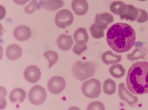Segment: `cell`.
I'll return each instance as SVG.
<instances>
[{"label": "cell", "instance_id": "6da1fadb", "mask_svg": "<svg viewBox=\"0 0 148 110\" xmlns=\"http://www.w3.org/2000/svg\"><path fill=\"white\" fill-rule=\"evenodd\" d=\"M108 43L110 48L118 53L127 52L130 49L136 41V33L130 25L117 23L111 26L106 34Z\"/></svg>", "mask_w": 148, "mask_h": 110}, {"label": "cell", "instance_id": "7a4b0ae2", "mask_svg": "<svg viewBox=\"0 0 148 110\" xmlns=\"http://www.w3.org/2000/svg\"><path fill=\"white\" fill-rule=\"evenodd\" d=\"M128 89L133 93L143 94L148 93V62L138 61L129 69L126 79Z\"/></svg>", "mask_w": 148, "mask_h": 110}, {"label": "cell", "instance_id": "3957f363", "mask_svg": "<svg viewBox=\"0 0 148 110\" xmlns=\"http://www.w3.org/2000/svg\"><path fill=\"white\" fill-rule=\"evenodd\" d=\"M96 69L94 62L90 61L83 62L78 60L73 65L71 72L75 78L82 81L93 76Z\"/></svg>", "mask_w": 148, "mask_h": 110}, {"label": "cell", "instance_id": "277c9868", "mask_svg": "<svg viewBox=\"0 0 148 110\" xmlns=\"http://www.w3.org/2000/svg\"><path fill=\"white\" fill-rule=\"evenodd\" d=\"M82 90L86 97L91 98H97L101 92V83L96 79H91L83 83Z\"/></svg>", "mask_w": 148, "mask_h": 110}, {"label": "cell", "instance_id": "5b68a950", "mask_svg": "<svg viewBox=\"0 0 148 110\" xmlns=\"http://www.w3.org/2000/svg\"><path fill=\"white\" fill-rule=\"evenodd\" d=\"M47 96L45 89L43 87L37 85L33 86L28 94V98L31 102L35 105H39L45 101Z\"/></svg>", "mask_w": 148, "mask_h": 110}, {"label": "cell", "instance_id": "8992f818", "mask_svg": "<svg viewBox=\"0 0 148 110\" xmlns=\"http://www.w3.org/2000/svg\"><path fill=\"white\" fill-rule=\"evenodd\" d=\"M74 17L72 12L67 9H64L56 13L55 21L59 28H64L71 25L73 22Z\"/></svg>", "mask_w": 148, "mask_h": 110}, {"label": "cell", "instance_id": "52a82bcc", "mask_svg": "<svg viewBox=\"0 0 148 110\" xmlns=\"http://www.w3.org/2000/svg\"><path fill=\"white\" fill-rule=\"evenodd\" d=\"M65 81L61 76H55L49 80L47 84L49 91L54 94H58L61 93L65 88Z\"/></svg>", "mask_w": 148, "mask_h": 110}, {"label": "cell", "instance_id": "ba28073f", "mask_svg": "<svg viewBox=\"0 0 148 110\" xmlns=\"http://www.w3.org/2000/svg\"><path fill=\"white\" fill-rule=\"evenodd\" d=\"M119 94L121 99L126 101L131 106H133L138 102V98L127 90L123 83H121L119 85Z\"/></svg>", "mask_w": 148, "mask_h": 110}, {"label": "cell", "instance_id": "9c48e42d", "mask_svg": "<svg viewBox=\"0 0 148 110\" xmlns=\"http://www.w3.org/2000/svg\"><path fill=\"white\" fill-rule=\"evenodd\" d=\"M25 79L29 82L34 83L38 81L40 78L41 72L40 69L35 65L27 67L24 72Z\"/></svg>", "mask_w": 148, "mask_h": 110}, {"label": "cell", "instance_id": "30bf717a", "mask_svg": "<svg viewBox=\"0 0 148 110\" xmlns=\"http://www.w3.org/2000/svg\"><path fill=\"white\" fill-rule=\"evenodd\" d=\"M95 21L97 26L104 31L109 24L113 22L114 17L109 13L105 12L97 15Z\"/></svg>", "mask_w": 148, "mask_h": 110}, {"label": "cell", "instance_id": "8fae6325", "mask_svg": "<svg viewBox=\"0 0 148 110\" xmlns=\"http://www.w3.org/2000/svg\"><path fill=\"white\" fill-rule=\"evenodd\" d=\"M14 36L15 38L20 41H25L29 39L32 35L30 28L25 25L18 26L14 29Z\"/></svg>", "mask_w": 148, "mask_h": 110}, {"label": "cell", "instance_id": "7c38bea8", "mask_svg": "<svg viewBox=\"0 0 148 110\" xmlns=\"http://www.w3.org/2000/svg\"><path fill=\"white\" fill-rule=\"evenodd\" d=\"M71 8L75 13L79 15H83L87 12L88 4L86 0H73Z\"/></svg>", "mask_w": 148, "mask_h": 110}, {"label": "cell", "instance_id": "4fadbf2b", "mask_svg": "<svg viewBox=\"0 0 148 110\" xmlns=\"http://www.w3.org/2000/svg\"><path fill=\"white\" fill-rule=\"evenodd\" d=\"M42 8L47 11H54L63 7L64 2L62 0H39Z\"/></svg>", "mask_w": 148, "mask_h": 110}, {"label": "cell", "instance_id": "5bb4252c", "mask_svg": "<svg viewBox=\"0 0 148 110\" xmlns=\"http://www.w3.org/2000/svg\"><path fill=\"white\" fill-rule=\"evenodd\" d=\"M57 42L60 49L64 51L70 50L73 43L71 35L64 34L60 35L58 37Z\"/></svg>", "mask_w": 148, "mask_h": 110}, {"label": "cell", "instance_id": "9a60e30c", "mask_svg": "<svg viewBox=\"0 0 148 110\" xmlns=\"http://www.w3.org/2000/svg\"><path fill=\"white\" fill-rule=\"evenodd\" d=\"M127 11L123 14L120 16V18L131 21H137L140 15L139 8H136L132 5L127 4Z\"/></svg>", "mask_w": 148, "mask_h": 110}, {"label": "cell", "instance_id": "2e32d148", "mask_svg": "<svg viewBox=\"0 0 148 110\" xmlns=\"http://www.w3.org/2000/svg\"><path fill=\"white\" fill-rule=\"evenodd\" d=\"M22 53V51L21 47L16 44H13L7 47L5 54L9 59L15 60L20 58Z\"/></svg>", "mask_w": 148, "mask_h": 110}, {"label": "cell", "instance_id": "e0dca14e", "mask_svg": "<svg viewBox=\"0 0 148 110\" xmlns=\"http://www.w3.org/2000/svg\"><path fill=\"white\" fill-rule=\"evenodd\" d=\"M73 37L76 43L82 46L86 45L89 38L86 29L82 27L79 28L75 31Z\"/></svg>", "mask_w": 148, "mask_h": 110}, {"label": "cell", "instance_id": "ac0fdd59", "mask_svg": "<svg viewBox=\"0 0 148 110\" xmlns=\"http://www.w3.org/2000/svg\"><path fill=\"white\" fill-rule=\"evenodd\" d=\"M26 95L25 92L21 88H16L10 93L9 99L10 101L14 103H21L25 100Z\"/></svg>", "mask_w": 148, "mask_h": 110}, {"label": "cell", "instance_id": "d6986e66", "mask_svg": "<svg viewBox=\"0 0 148 110\" xmlns=\"http://www.w3.org/2000/svg\"><path fill=\"white\" fill-rule=\"evenodd\" d=\"M101 57L103 62L107 65L118 63L122 59L121 55L114 54L111 51H108L104 53Z\"/></svg>", "mask_w": 148, "mask_h": 110}, {"label": "cell", "instance_id": "ffe728a7", "mask_svg": "<svg viewBox=\"0 0 148 110\" xmlns=\"http://www.w3.org/2000/svg\"><path fill=\"white\" fill-rule=\"evenodd\" d=\"M128 8L127 4L121 1H115L111 3L110 7V11L115 14L121 15L123 14Z\"/></svg>", "mask_w": 148, "mask_h": 110}, {"label": "cell", "instance_id": "44dd1931", "mask_svg": "<svg viewBox=\"0 0 148 110\" xmlns=\"http://www.w3.org/2000/svg\"><path fill=\"white\" fill-rule=\"evenodd\" d=\"M109 71L112 76L116 78H119L123 76L125 74V70L122 65L120 64L112 65Z\"/></svg>", "mask_w": 148, "mask_h": 110}, {"label": "cell", "instance_id": "7402d4cb", "mask_svg": "<svg viewBox=\"0 0 148 110\" xmlns=\"http://www.w3.org/2000/svg\"><path fill=\"white\" fill-rule=\"evenodd\" d=\"M146 54L145 51L143 48L138 47L136 48L131 54H128L127 58L129 60L134 61L139 59H145Z\"/></svg>", "mask_w": 148, "mask_h": 110}, {"label": "cell", "instance_id": "603a6c76", "mask_svg": "<svg viewBox=\"0 0 148 110\" xmlns=\"http://www.w3.org/2000/svg\"><path fill=\"white\" fill-rule=\"evenodd\" d=\"M104 92L107 94L112 95L116 90V83L114 81L110 79L106 80L103 85Z\"/></svg>", "mask_w": 148, "mask_h": 110}, {"label": "cell", "instance_id": "cb8c5ba5", "mask_svg": "<svg viewBox=\"0 0 148 110\" xmlns=\"http://www.w3.org/2000/svg\"><path fill=\"white\" fill-rule=\"evenodd\" d=\"M43 55L49 62V68L56 64L58 59V54L56 52L52 50H49L45 52Z\"/></svg>", "mask_w": 148, "mask_h": 110}, {"label": "cell", "instance_id": "d4e9b609", "mask_svg": "<svg viewBox=\"0 0 148 110\" xmlns=\"http://www.w3.org/2000/svg\"><path fill=\"white\" fill-rule=\"evenodd\" d=\"M92 36L96 39H100L104 35V30L98 27L95 23L93 24L89 28Z\"/></svg>", "mask_w": 148, "mask_h": 110}, {"label": "cell", "instance_id": "484cf974", "mask_svg": "<svg viewBox=\"0 0 148 110\" xmlns=\"http://www.w3.org/2000/svg\"><path fill=\"white\" fill-rule=\"evenodd\" d=\"M37 5V0H32L28 5L25 7L24 11L27 14H32L36 10Z\"/></svg>", "mask_w": 148, "mask_h": 110}, {"label": "cell", "instance_id": "4316f807", "mask_svg": "<svg viewBox=\"0 0 148 110\" xmlns=\"http://www.w3.org/2000/svg\"><path fill=\"white\" fill-rule=\"evenodd\" d=\"M103 104L100 102L95 101L91 102L88 105L87 110H104Z\"/></svg>", "mask_w": 148, "mask_h": 110}, {"label": "cell", "instance_id": "83f0119b", "mask_svg": "<svg viewBox=\"0 0 148 110\" xmlns=\"http://www.w3.org/2000/svg\"><path fill=\"white\" fill-rule=\"evenodd\" d=\"M87 46L86 44L84 45H80L75 44L73 48V52L78 55H80L82 53L87 50Z\"/></svg>", "mask_w": 148, "mask_h": 110}, {"label": "cell", "instance_id": "f1b7e54d", "mask_svg": "<svg viewBox=\"0 0 148 110\" xmlns=\"http://www.w3.org/2000/svg\"><path fill=\"white\" fill-rule=\"evenodd\" d=\"M140 15L137 22L139 23H143L148 20V14L145 10L139 8Z\"/></svg>", "mask_w": 148, "mask_h": 110}, {"label": "cell", "instance_id": "f546056e", "mask_svg": "<svg viewBox=\"0 0 148 110\" xmlns=\"http://www.w3.org/2000/svg\"><path fill=\"white\" fill-rule=\"evenodd\" d=\"M16 4L19 5H23L29 0H13Z\"/></svg>", "mask_w": 148, "mask_h": 110}, {"label": "cell", "instance_id": "4dcf8cb0", "mask_svg": "<svg viewBox=\"0 0 148 110\" xmlns=\"http://www.w3.org/2000/svg\"><path fill=\"white\" fill-rule=\"evenodd\" d=\"M139 1H145L147 0H138Z\"/></svg>", "mask_w": 148, "mask_h": 110}]
</instances>
